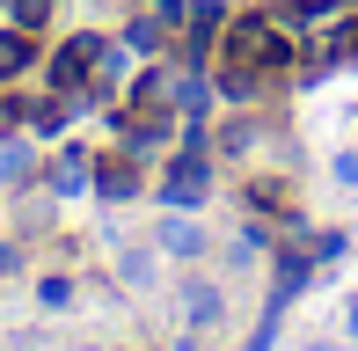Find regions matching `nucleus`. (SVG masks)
Here are the masks:
<instances>
[{"label": "nucleus", "instance_id": "f257e3e1", "mask_svg": "<svg viewBox=\"0 0 358 351\" xmlns=\"http://www.w3.org/2000/svg\"><path fill=\"white\" fill-rule=\"evenodd\" d=\"M220 52H227V66H241V73H256V81H264V73H278L292 52H300V37H292V29L278 22V15H241V22H227L220 29Z\"/></svg>", "mask_w": 358, "mask_h": 351}, {"label": "nucleus", "instance_id": "f03ea898", "mask_svg": "<svg viewBox=\"0 0 358 351\" xmlns=\"http://www.w3.org/2000/svg\"><path fill=\"white\" fill-rule=\"evenodd\" d=\"M205 190H213V162H205V139L190 132V147L161 176V205H169V213H190V205H205Z\"/></svg>", "mask_w": 358, "mask_h": 351}, {"label": "nucleus", "instance_id": "7ed1b4c3", "mask_svg": "<svg viewBox=\"0 0 358 351\" xmlns=\"http://www.w3.org/2000/svg\"><path fill=\"white\" fill-rule=\"evenodd\" d=\"M103 52H110V44L95 37V29H80V37L66 44V52L52 59V88H59V95H80V88H95V66H103Z\"/></svg>", "mask_w": 358, "mask_h": 351}, {"label": "nucleus", "instance_id": "20e7f679", "mask_svg": "<svg viewBox=\"0 0 358 351\" xmlns=\"http://www.w3.org/2000/svg\"><path fill=\"white\" fill-rule=\"evenodd\" d=\"M154 249L161 257H176V264H190V257H205V227L190 213H169L161 220V234H154Z\"/></svg>", "mask_w": 358, "mask_h": 351}, {"label": "nucleus", "instance_id": "39448f33", "mask_svg": "<svg viewBox=\"0 0 358 351\" xmlns=\"http://www.w3.org/2000/svg\"><path fill=\"white\" fill-rule=\"evenodd\" d=\"M220 315H227V293H220L213 278H190L183 285V329H213Z\"/></svg>", "mask_w": 358, "mask_h": 351}, {"label": "nucleus", "instance_id": "423d86ee", "mask_svg": "<svg viewBox=\"0 0 358 351\" xmlns=\"http://www.w3.org/2000/svg\"><path fill=\"white\" fill-rule=\"evenodd\" d=\"M220 8H213V0H190V8H183V44H190V59H205V52H213V44H220Z\"/></svg>", "mask_w": 358, "mask_h": 351}, {"label": "nucleus", "instance_id": "0eeeda50", "mask_svg": "<svg viewBox=\"0 0 358 351\" xmlns=\"http://www.w3.org/2000/svg\"><path fill=\"white\" fill-rule=\"evenodd\" d=\"M132 190H139V169H132V154H117V162H103V169H95V198H103V205H124Z\"/></svg>", "mask_w": 358, "mask_h": 351}, {"label": "nucleus", "instance_id": "6e6552de", "mask_svg": "<svg viewBox=\"0 0 358 351\" xmlns=\"http://www.w3.org/2000/svg\"><path fill=\"white\" fill-rule=\"evenodd\" d=\"M29 176H37V147H29V139H0V183L22 190Z\"/></svg>", "mask_w": 358, "mask_h": 351}, {"label": "nucleus", "instance_id": "1a4fd4ad", "mask_svg": "<svg viewBox=\"0 0 358 351\" xmlns=\"http://www.w3.org/2000/svg\"><path fill=\"white\" fill-rule=\"evenodd\" d=\"M29 59H37V37H29V29H0V81L22 73Z\"/></svg>", "mask_w": 358, "mask_h": 351}, {"label": "nucleus", "instance_id": "9d476101", "mask_svg": "<svg viewBox=\"0 0 358 351\" xmlns=\"http://www.w3.org/2000/svg\"><path fill=\"white\" fill-rule=\"evenodd\" d=\"M80 183H95V176H88V154H80V147H66V154L52 162V190H66V198H73Z\"/></svg>", "mask_w": 358, "mask_h": 351}, {"label": "nucleus", "instance_id": "9b49d317", "mask_svg": "<svg viewBox=\"0 0 358 351\" xmlns=\"http://www.w3.org/2000/svg\"><path fill=\"white\" fill-rule=\"evenodd\" d=\"M169 103L183 110V117H205V103H213V88H205L198 73H190V81H176V88H169Z\"/></svg>", "mask_w": 358, "mask_h": 351}, {"label": "nucleus", "instance_id": "f8f14e48", "mask_svg": "<svg viewBox=\"0 0 358 351\" xmlns=\"http://www.w3.org/2000/svg\"><path fill=\"white\" fill-rule=\"evenodd\" d=\"M8 15H15V29H29V37H37L44 15H52V0H8Z\"/></svg>", "mask_w": 358, "mask_h": 351}, {"label": "nucleus", "instance_id": "ddd939ff", "mask_svg": "<svg viewBox=\"0 0 358 351\" xmlns=\"http://www.w3.org/2000/svg\"><path fill=\"white\" fill-rule=\"evenodd\" d=\"M117 271H124V285H154V257H146V249H132Z\"/></svg>", "mask_w": 358, "mask_h": 351}, {"label": "nucleus", "instance_id": "4468645a", "mask_svg": "<svg viewBox=\"0 0 358 351\" xmlns=\"http://www.w3.org/2000/svg\"><path fill=\"white\" fill-rule=\"evenodd\" d=\"M220 147H227V154H249V147H256V124H249V117H241V124H227V132H220Z\"/></svg>", "mask_w": 358, "mask_h": 351}, {"label": "nucleus", "instance_id": "2eb2a0df", "mask_svg": "<svg viewBox=\"0 0 358 351\" xmlns=\"http://www.w3.org/2000/svg\"><path fill=\"white\" fill-rule=\"evenodd\" d=\"M37 293H44V308H66V300H73V285H66V278H44Z\"/></svg>", "mask_w": 358, "mask_h": 351}, {"label": "nucleus", "instance_id": "dca6fc26", "mask_svg": "<svg viewBox=\"0 0 358 351\" xmlns=\"http://www.w3.org/2000/svg\"><path fill=\"white\" fill-rule=\"evenodd\" d=\"M15 124H22V103H8V95H0V139H15Z\"/></svg>", "mask_w": 358, "mask_h": 351}, {"label": "nucleus", "instance_id": "f3484780", "mask_svg": "<svg viewBox=\"0 0 358 351\" xmlns=\"http://www.w3.org/2000/svg\"><path fill=\"white\" fill-rule=\"evenodd\" d=\"M336 183H351V190H358V154H351V147L336 154Z\"/></svg>", "mask_w": 358, "mask_h": 351}, {"label": "nucleus", "instance_id": "a211bd4d", "mask_svg": "<svg viewBox=\"0 0 358 351\" xmlns=\"http://www.w3.org/2000/svg\"><path fill=\"white\" fill-rule=\"evenodd\" d=\"M344 329H351V337H358V300H351V308H344Z\"/></svg>", "mask_w": 358, "mask_h": 351}, {"label": "nucleus", "instance_id": "6ab92c4d", "mask_svg": "<svg viewBox=\"0 0 358 351\" xmlns=\"http://www.w3.org/2000/svg\"><path fill=\"white\" fill-rule=\"evenodd\" d=\"M300 351H336V344H300Z\"/></svg>", "mask_w": 358, "mask_h": 351}, {"label": "nucleus", "instance_id": "aec40b11", "mask_svg": "<svg viewBox=\"0 0 358 351\" xmlns=\"http://www.w3.org/2000/svg\"><path fill=\"white\" fill-rule=\"evenodd\" d=\"M351 59H358V22H351Z\"/></svg>", "mask_w": 358, "mask_h": 351}]
</instances>
